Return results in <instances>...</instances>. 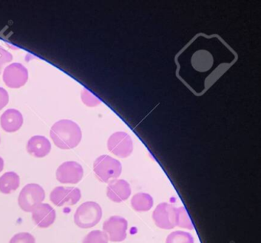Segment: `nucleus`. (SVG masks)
<instances>
[{
    "mask_svg": "<svg viewBox=\"0 0 261 243\" xmlns=\"http://www.w3.org/2000/svg\"><path fill=\"white\" fill-rule=\"evenodd\" d=\"M82 99L84 103L89 107L97 106L101 102L100 99H98L95 95L93 94L91 92L85 88L82 92Z\"/></svg>",
    "mask_w": 261,
    "mask_h": 243,
    "instance_id": "aec40b11",
    "label": "nucleus"
},
{
    "mask_svg": "<svg viewBox=\"0 0 261 243\" xmlns=\"http://www.w3.org/2000/svg\"><path fill=\"white\" fill-rule=\"evenodd\" d=\"M51 149V143L45 136H33L27 144V151L36 157H45L49 154Z\"/></svg>",
    "mask_w": 261,
    "mask_h": 243,
    "instance_id": "4468645a",
    "label": "nucleus"
},
{
    "mask_svg": "<svg viewBox=\"0 0 261 243\" xmlns=\"http://www.w3.org/2000/svg\"><path fill=\"white\" fill-rule=\"evenodd\" d=\"M4 160L2 157H0V173L4 170Z\"/></svg>",
    "mask_w": 261,
    "mask_h": 243,
    "instance_id": "b1692460",
    "label": "nucleus"
},
{
    "mask_svg": "<svg viewBox=\"0 0 261 243\" xmlns=\"http://www.w3.org/2000/svg\"><path fill=\"white\" fill-rule=\"evenodd\" d=\"M3 78L7 87L19 88L25 85L28 80V70L20 63H13L6 67Z\"/></svg>",
    "mask_w": 261,
    "mask_h": 243,
    "instance_id": "0eeeda50",
    "label": "nucleus"
},
{
    "mask_svg": "<svg viewBox=\"0 0 261 243\" xmlns=\"http://www.w3.org/2000/svg\"><path fill=\"white\" fill-rule=\"evenodd\" d=\"M0 141H1V139H0Z\"/></svg>",
    "mask_w": 261,
    "mask_h": 243,
    "instance_id": "393cba45",
    "label": "nucleus"
},
{
    "mask_svg": "<svg viewBox=\"0 0 261 243\" xmlns=\"http://www.w3.org/2000/svg\"><path fill=\"white\" fill-rule=\"evenodd\" d=\"M10 243H36V238L30 232H19L10 239Z\"/></svg>",
    "mask_w": 261,
    "mask_h": 243,
    "instance_id": "412c9836",
    "label": "nucleus"
},
{
    "mask_svg": "<svg viewBox=\"0 0 261 243\" xmlns=\"http://www.w3.org/2000/svg\"><path fill=\"white\" fill-rule=\"evenodd\" d=\"M94 171L97 178L103 183L117 180L122 173V165L109 155H101L94 163Z\"/></svg>",
    "mask_w": 261,
    "mask_h": 243,
    "instance_id": "7ed1b4c3",
    "label": "nucleus"
},
{
    "mask_svg": "<svg viewBox=\"0 0 261 243\" xmlns=\"http://www.w3.org/2000/svg\"><path fill=\"white\" fill-rule=\"evenodd\" d=\"M175 226L178 227L185 228V229L192 230L194 226L191 221L190 217L186 211L184 206L176 208V215H175Z\"/></svg>",
    "mask_w": 261,
    "mask_h": 243,
    "instance_id": "f3484780",
    "label": "nucleus"
},
{
    "mask_svg": "<svg viewBox=\"0 0 261 243\" xmlns=\"http://www.w3.org/2000/svg\"><path fill=\"white\" fill-rule=\"evenodd\" d=\"M176 207L168 203H162L156 206L152 219L154 223L160 229H172L175 226Z\"/></svg>",
    "mask_w": 261,
    "mask_h": 243,
    "instance_id": "6e6552de",
    "label": "nucleus"
},
{
    "mask_svg": "<svg viewBox=\"0 0 261 243\" xmlns=\"http://www.w3.org/2000/svg\"><path fill=\"white\" fill-rule=\"evenodd\" d=\"M50 136L56 146L62 149H72L80 143L82 132L76 122L62 119L56 122L50 130Z\"/></svg>",
    "mask_w": 261,
    "mask_h": 243,
    "instance_id": "f257e3e1",
    "label": "nucleus"
},
{
    "mask_svg": "<svg viewBox=\"0 0 261 243\" xmlns=\"http://www.w3.org/2000/svg\"><path fill=\"white\" fill-rule=\"evenodd\" d=\"M82 198L81 190L74 186L65 187V186H57L53 189L50 194V200L56 206H73L79 203Z\"/></svg>",
    "mask_w": 261,
    "mask_h": 243,
    "instance_id": "423d86ee",
    "label": "nucleus"
},
{
    "mask_svg": "<svg viewBox=\"0 0 261 243\" xmlns=\"http://www.w3.org/2000/svg\"><path fill=\"white\" fill-rule=\"evenodd\" d=\"M9 102V94L7 90L0 87V110L4 109Z\"/></svg>",
    "mask_w": 261,
    "mask_h": 243,
    "instance_id": "5701e85b",
    "label": "nucleus"
},
{
    "mask_svg": "<svg viewBox=\"0 0 261 243\" xmlns=\"http://www.w3.org/2000/svg\"><path fill=\"white\" fill-rule=\"evenodd\" d=\"M20 184L19 176L13 171L5 173L0 177V192L10 194L19 188Z\"/></svg>",
    "mask_w": 261,
    "mask_h": 243,
    "instance_id": "2eb2a0df",
    "label": "nucleus"
},
{
    "mask_svg": "<svg viewBox=\"0 0 261 243\" xmlns=\"http://www.w3.org/2000/svg\"><path fill=\"white\" fill-rule=\"evenodd\" d=\"M166 243H194V238L189 232L175 231L168 235Z\"/></svg>",
    "mask_w": 261,
    "mask_h": 243,
    "instance_id": "a211bd4d",
    "label": "nucleus"
},
{
    "mask_svg": "<svg viewBox=\"0 0 261 243\" xmlns=\"http://www.w3.org/2000/svg\"><path fill=\"white\" fill-rule=\"evenodd\" d=\"M128 223L126 219L118 215L110 217L103 223V232L111 241H121L126 238Z\"/></svg>",
    "mask_w": 261,
    "mask_h": 243,
    "instance_id": "1a4fd4ad",
    "label": "nucleus"
},
{
    "mask_svg": "<svg viewBox=\"0 0 261 243\" xmlns=\"http://www.w3.org/2000/svg\"><path fill=\"white\" fill-rule=\"evenodd\" d=\"M103 215L101 207L94 201H88L79 206L74 215L75 224L82 229H90L98 224Z\"/></svg>",
    "mask_w": 261,
    "mask_h": 243,
    "instance_id": "f03ea898",
    "label": "nucleus"
},
{
    "mask_svg": "<svg viewBox=\"0 0 261 243\" xmlns=\"http://www.w3.org/2000/svg\"><path fill=\"white\" fill-rule=\"evenodd\" d=\"M131 194L129 183L125 180H114L110 182L107 188V196L115 203H120L129 198Z\"/></svg>",
    "mask_w": 261,
    "mask_h": 243,
    "instance_id": "f8f14e48",
    "label": "nucleus"
},
{
    "mask_svg": "<svg viewBox=\"0 0 261 243\" xmlns=\"http://www.w3.org/2000/svg\"><path fill=\"white\" fill-rule=\"evenodd\" d=\"M0 123L4 131L15 132L22 127L23 116L19 110L10 109L3 113L0 118Z\"/></svg>",
    "mask_w": 261,
    "mask_h": 243,
    "instance_id": "ddd939ff",
    "label": "nucleus"
},
{
    "mask_svg": "<svg viewBox=\"0 0 261 243\" xmlns=\"http://www.w3.org/2000/svg\"><path fill=\"white\" fill-rule=\"evenodd\" d=\"M45 199V192L40 185L37 183H28L21 191L18 198V203L22 210L32 212Z\"/></svg>",
    "mask_w": 261,
    "mask_h": 243,
    "instance_id": "20e7f679",
    "label": "nucleus"
},
{
    "mask_svg": "<svg viewBox=\"0 0 261 243\" xmlns=\"http://www.w3.org/2000/svg\"><path fill=\"white\" fill-rule=\"evenodd\" d=\"M84 169L76 161H66L61 165L56 171L57 180L62 183L75 184L82 180Z\"/></svg>",
    "mask_w": 261,
    "mask_h": 243,
    "instance_id": "9d476101",
    "label": "nucleus"
},
{
    "mask_svg": "<svg viewBox=\"0 0 261 243\" xmlns=\"http://www.w3.org/2000/svg\"><path fill=\"white\" fill-rule=\"evenodd\" d=\"M32 217L36 226L46 229L56 221V212L48 203H41L33 209Z\"/></svg>",
    "mask_w": 261,
    "mask_h": 243,
    "instance_id": "9b49d317",
    "label": "nucleus"
},
{
    "mask_svg": "<svg viewBox=\"0 0 261 243\" xmlns=\"http://www.w3.org/2000/svg\"><path fill=\"white\" fill-rule=\"evenodd\" d=\"M12 60H13V55L10 53V52L4 49L2 46H0V74L4 64L10 62Z\"/></svg>",
    "mask_w": 261,
    "mask_h": 243,
    "instance_id": "4be33fe9",
    "label": "nucleus"
},
{
    "mask_svg": "<svg viewBox=\"0 0 261 243\" xmlns=\"http://www.w3.org/2000/svg\"><path fill=\"white\" fill-rule=\"evenodd\" d=\"M131 205L137 212H146L153 206V199L149 194L138 193L133 197Z\"/></svg>",
    "mask_w": 261,
    "mask_h": 243,
    "instance_id": "dca6fc26",
    "label": "nucleus"
},
{
    "mask_svg": "<svg viewBox=\"0 0 261 243\" xmlns=\"http://www.w3.org/2000/svg\"><path fill=\"white\" fill-rule=\"evenodd\" d=\"M108 235L100 230H94L90 232L84 238L82 243H108Z\"/></svg>",
    "mask_w": 261,
    "mask_h": 243,
    "instance_id": "6ab92c4d",
    "label": "nucleus"
},
{
    "mask_svg": "<svg viewBox=\"0 0 261 243\" xmlns=\"http://www.w3.org/2000/svg\"><path fill=\"white\" fill-rule=\"evenodd\" d=\"M108 150L117 157L126 158L134 151L132 139L127 133L117 131L110 136L108 141Z\"/></svg>",
    "mask_w": 261,
    "mask_h": 243,
    "instance_id": "39448f33",
    "label": "nucleus"
}]
</instances>
